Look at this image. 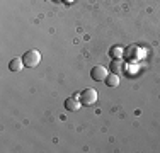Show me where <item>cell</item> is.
I'll return each instance as SVG.
<instances>
[{"label":"cell","instance_id":"obj_1","mask_svg":"<svg viewBox=\"0 0 160 153\" xmlns=\"http://www.w3.org/2000/svg\"><path fill=\"white\" fill-rule=\"evenodd\" d=\"M22 61H24V67L34 68V67H38L39 61H41V53L38 51V49H29V51H26L24 55H22Z\"/></svg>","mask_w":160,"mask_h":153},{"label":"cell","instance_id":"obj_2","mask_svg":"<svg viewBox=\"0 0 160 153\" xmlns=\"http://www.w3.org/2000/svg\"><path fill=\"white\" fill-rule=\"evenodd\" d=\"M97 101V92L94 89H83L80 92V102L83 106H92Z\"/></svg>","mask_w":160,"mask_h":153},{"label":"cell","instance_id":"obj_3","mask_svg":"<svg viewBox=\"0 0 160 153\" xmlns=\"http://www.w3.org/2000/svg\"><path fill=\"white\" fill-rule=\"evenodd\" d=\"M108 68L106 67H101V65H97V67L92 68V72H90V76H92L94 80H97V82H102V80H106V76H108Z\"/></svg>","mask_w":160,"mask_h":153},{"label":"cell","instance_id":"obj_4","mask_svg":"<svg viewBox=\"0 0 160 153\" xmlns=\"http://www.w3.org/2000/svg\"><path fill=\"white\" fill-rule=\"evenodd\" d=\"M77 95V94H75ZM75 95H72V97H68V99H65V109L67 111H78L80 109V106H82V102H80V99L78 97H75Z\"/></svg>","mask_w":160,"mask_h":153},{"label":"cell","instance_id":"obj_5","mask_svg":"<svg viewBox=\"0 0 160 153\" xmlns=\"http://www.w3.org/2000/svg\"><path fill=\"white\" fill-rule=\"evenodd\" d=\"M123 68H124V63H123V60H121V58H114L111 61V65H109L111 73H116V75H119L121 72H123Z\"/></svg>","mask_w":160,"mask_h":153},{"label":"cell","instance_id":"obj_6","mask_svg":"<svg viewBox=\"0 0 160 153\" xmlns=\"http://www.w3.org/2000/svg\"><path fill=\"white\" fill-rule=\"evenodd\" d=\"M138 53H140V48H138V46H129V48L126 49V58L128 60H138L140 58V55H138Z\"/></svg>","mask_w":160,"mask_h":153},{"label":"cell","instance_id":"obj_7","mask_svg":"<svg viewBox=\"0 0 160 153\" xmlns=\"http://www.w3.org/2000/svg\"><path fill=\"white\" fill-rule=\"evenodd\" d=\"M22 65H24V61H22V58H12L9 61V68L10 72H19L22 68Z\"/></svg>","mask_w":160,"mask_h":153},{"label":"cell","instance_id":"obj_8","mask_svg":"<svg viewBox=\"0 0 160 153\" xmlns=\"http://www.w3.org/2000/svg\"><path fill=\"white\" fill-rule=\"evenodd\" d=\"M118 83H119V76H118L116 73H109L108 76H106V85H109V87H116Z\"/></svg>","mask_w":160,"mask_h":153},{"label":"cell","instance_id":"obj_9","mask_svg":"<svg viewBox=\"0 0 160 153\" xmlns=\"http://www.w3.org/2000/svg\"><path fill=\"white\" fill-rule=\"evenodd\" d=\"M123 53H124V51L119 48V46H112V48L109 49V55L112 56V60H114V58H121V55H123Z\"/></svg>","mask_w":160,"mask_h":153}]
</instances>
